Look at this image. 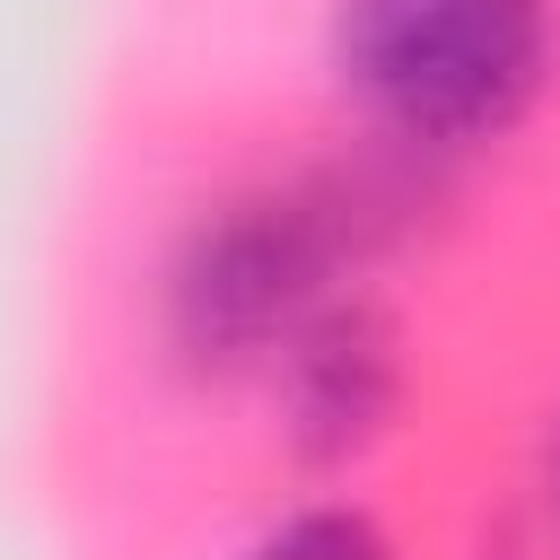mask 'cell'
Returning <instances> with one entry per match:
<instances>
[{
	"label": "cell",
	"mask_w": 560,
	"mask_h": 560,
	"mask_svg": "<svg viewBox=\"0 0 560 560\" xmlns=\"http://www.w3.org/2000/svg\"><path fill=\"white\" fill-rule=\"evenodd\" d=\"M446 175L402 166L368 140L298 166L210 184L158 245L149 341L184 385H254L280 341L341 289L385 280L411 254Z\"/></svg>",
	"instance_id": "6da1fadb"
},
{
	"label": "cell",
	"mask_w": 560,
	"mask_h": 560,
	"mask_svg": "<svg viewBox=\"0 0 560 560\" xmlns=\"http://www.w3.org/2000/svg\"><path fill=\"white\" fill-rule=\"evenodd\" d=\"M534 534H542V560H560V402H551L542 455H534Z\"/></svg>",
	"instance_id": "5b68a950"
},
{
	"label": "cell",
	"mask_w": 560,
	"mask_h": 560,
	"mask_svg": "<svg viewBox=\"0 0 560 560\" xmlns=\"http://www.w3.org/2000/svg\"><path fill=\"white\" fill-rule=\"evenodd\" d=\"M271 446L289 455V472L306 481H350L368 472L402 420H411V324L394 306L385 280L341 289L332 306H315L280 359L254 376Z\"/></svg>",
	"instance_id": "3957f363"
},
{
	"label": "cell",
	"mask_w": 560,
	"mask_h": 560,
	"mask_svg": "<svg viewBox=\"0 0 560 560\" xmlns=\"http://www.w3.org/2000/svg\"><path fill=\"white\" fill-rule=\"evenodd\" d=\"M324 70L368 149L455 175L542 114L560 0H332Z\"/></svg>",
	"instance_id": "7a4b0ae2"
},
{
	"label": "cell",
	"mask_w": 560,
	"mask_h": 560,
	"mask_svg": "<svg viewBox=\"0 0 560 560\" xmlns=\"http://www.w3.org/2000/svg\"><path fill=\"white\" fill-rule=\"evenodd\" d=\"M464 560H542V534H534V516H499Z\"/></svg>",
	"instance_id": "8992f818"
},
{
	"label": "cell",
	"mask_w": 560,
	"mask_h": 560,
	"mask_svg": "<svg viewBox=\"0 0 560 560\" xmlns=\"http://www.w3.org/2000/svg\"><path fill=\"white\" fill-rule=\"evenodd\" d=\"M236 560H402V542H394L385 508L359 499L350 481H306L236 542Z\"/></svg>",
	"instance_id": "277c9868"
}]
</instances>
